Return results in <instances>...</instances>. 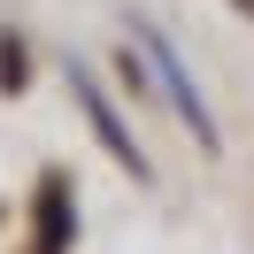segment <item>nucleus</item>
<instances>
[{
  "label": "nucleus",
  "instance_id": "f257e3e1",
  "mask_svg": "<svg viewBox=\"0 0 254 254\" xmlns=\"http://www.w3.org/2000/svg\"><path fill=\"white\" fill-rule=\"evenodd\" d=\"M139 47H146V62H154V77L170 85V100H177V108H185V124L200 131V139H216V124H208V100L192 93V77H185V62H177V54H170V39H162V31H139Z\"/></svg>",
  "mask_w": 254,
  "mask_h": 254
},
{
  "label": "nucleus",
  "instance_id": "f03ea898",
  "mask_svg": "<svg viewBox=\"0 0 254 254\" xmlns=\"http://www.w3.org/2000/svg\"><path fill=\"white\" fill-rule=\"evenodd\" d=\"M77 100H85V108H93V124H100V139H108V154L124 162V170H146V162H139V146H131V131H124V116L108 108V93H100V85L85 77V69H77Z\"/></svg>",
  "mask_w": 254,
  "mask_h": 254
}]
</instances>
